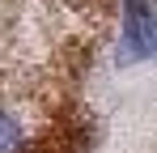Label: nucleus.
Listing matches in <instances>:
<instances>
[{
    "instance_id": "nucleus-1",
    "label": "nucleus",
    "mask_w": 157,
    "mask_h": 153,
    "mask_svg": "<svg viewBox=\"0 0 157 153\" xmlns=\"http://www.w3.org/2000/svg\"><path fill=\"white\" fill-rule=\"evenodd\" d=\"M123 38L132 55H157V4L153 0H123Z\"/></svg>"
},
{
    "instance_id": "nucleus-2",
    "label": "nucleus",
    "mask_w": 157,
    "mask_h": 153,
    "mask_svg": "<svg viewBox=\"0 0 157 153\" xmlns=\"http://www.w3.org/2000/svg\"><path fill=\"white\" fill-rule=\"evenodd\" d=\"M0 153H26V124L13 111H0Z\"/></svg>"
}]
</instances>
